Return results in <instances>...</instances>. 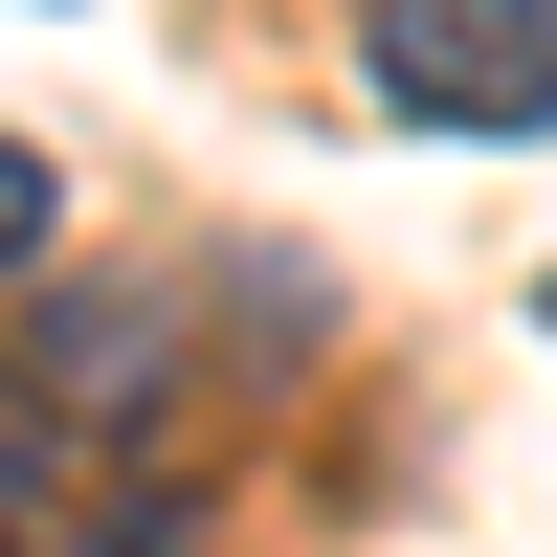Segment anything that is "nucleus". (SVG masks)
Segmentation results:
<instances>
[{"label": "nucleus", "instance_id": "obj_1", "mask_svg": "<svg viewBox=\"0 0 557 557\" xmlns=\"http://www.w3.org/2000/svg\"><path fill=\"white\" fill-rule=\"evenodd\" d=\"M357 89L401 134H557V0H380Z\"/></svg>", "mask_w": 557, "mask_h": 557}, {"label": "nucleus", "instance_id": "obj_3", "mask_svg": "<svg viewBox=\"0 0 557 557\" xmlns=\"http://www.w3.org/2000/svg\"><path fill=\"white\" fill-rule=\"evenodd\" d=\"M45 491H67V424H45V380H0V535H23Z\"/></svg>", "mask_w": 557, "mask_h": 557}, {"label": "nucleus", "instance_id": "obj_4", "mask_svg": "<svg viewBox=\"0 0 557 557\" xmlns=\"http://www.w3.org/2000/svg\"><path fill=\"white\" fill-rule=\"evenodd\" d=\"M67 557H201V513H178V491H112V513H89Z\"/></svg>", "mask_w": 557, "mask_h": 557}, {"label": "nucleus", "instance_id": "obj_2", "mask_svg": "<svg viewBox=\"0 0 557 557\" xmlns=\"http://www.w3.org/2000/svg\"><path fill=\"white\" fill-rule=\"evenodd\" d=\"M157 357H178V290H134V268H89V290H45V424H134L157 401Z\"/></svg>", "mask_w": 557, "mask_h": 557}, {"label": "nucleus", "instance_id": "obj_5", "mask_svg": "<svg viewBox=\"0 0 557 557\" xmlns=\"http://www.w3.org/2000/svg\"><path fill=\"white\" fill-rule=\"evenodd\" d=\"M45 223H67V178H45L23 134H0V268H45Z\"/></svg>", "mask_w": 557, "mask_h": 557}]
</instances>
